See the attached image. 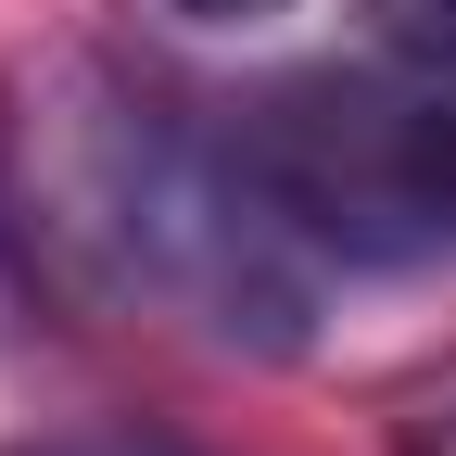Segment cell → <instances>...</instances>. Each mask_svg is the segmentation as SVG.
<instances>
[{
  "label": "cell",
  "mask_w": 456,
  "mask_h": 456,
  "mask_svg": "<svg viewBox=\"0 0 456 456\" xmlns=\"http://www.w3.org/2000/svg\"><path fill=\"white\" fill-rule=\"evenodd\" d=\"M165 13H178V26H279L292 0H165Z\"/></svg>",
  "instance_id": "cell-5"
},
{
  "label": "cell",
  "mask_w": 456,
  "mask_h": 456,
  "mask_svg": "<svg viewBox=\"0 0 456 456\" xmlns=\"http://www.w3.org/2000/svg\"><path fill=\"white\" fill-rule=\"evenodd\" d=\"M241 165L266 216L317 266L355 279H419L456 266V64H355V77H292L241 127Z\"/></svg>",
  "instance_id": "cell-2"
},
{
  "label": "cell",
  "mask_w": 456,
  "mask_h": 456,
  "mask_svg": "<svg viewBox=\"0 0 456 456\" xmlns=\"http://www.w3.org/2000/svg\"><path fill=\"white\" fill-rule=\"evenodd\" d=\"M380 444L393 456H456V355H431L380 393Z\"/></svg>",
  "instance_id": "cell-3"
},
{
  "label": "cell",
  "mask_w": 456,
  "mask_h": 456,
  "mask_svg": "<svg viewBox=\"0 0 456 456\" xmlns=\"http://www.w3.org/2000/svg\"><path fill=\"white\" fill-rule=\"evenodd\" d=\"M0 456H203V444L152 431V419H89V431H38V444H0Z\"/></svg>",
  "instance_id": "cell-4"
},
{
  "label": "cell",
  "mask_w": 456,
  "mask_h": 456,
  "mask_svg": "<svg viewBox=\"0 0 456 456\" xmlns=\"http://www.w3.org/2000/svg\"><path fill=\"white\" fill-rule=\"evenodd\" d=\"M0 241L51 305L152 317L216 355H292L330 279L266 216L241 140L77 38L0 77Z\"/></svg>",
  "instance_id": "cell-1"
}]
</instances>
